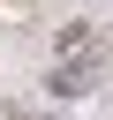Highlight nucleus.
<instances>
[{
    "mask_svg": "<svg viewBox=\"0 0 113 120\" xmlns=\"http://www.w3.org/2000/svg\"><path fill=\"white\" fill-rule=\"evenodd\" d=\"M98 75H105V45H98V38H90V45H75V52H53V60H45V90H53L60 105L90 98V90H98Z\"/></svg>",
    "mask_w": 113,
    "mask_h": 120,
    "instance_id": "nucleus-1",
    "label": "nucleus"
},
{
    "mask_svg": "<svg viewBox=\"0 0 113 120\" xmlns=\"http://www.w3.org/2000/svg\"><path fill=\"white\" fill-rule=\"evenodd\" d=\"M90 38H98L90 22H60V30H53V52H75V45H90Z\"/></svg>",
    "mask_w": 113,
    "mask_h": 120,
    "instance_id": "nucleus-2",
    "label": "nucleus"
},
{
    "mask_svg": "<svg viewBox=\"0 0 113 120\" xmlns=\"http://www.w3.org/2000/svg\"><path fill=\"white\" fill-rule=\"evenodd\" d=\"M0 120H8V112H0Z\"/></svg>",
    "mask_w": 113,
    "mask_h": 120,
    "instance_id": "nucleus-3",
    "label": "nucleus"
}]
</instances>
